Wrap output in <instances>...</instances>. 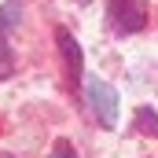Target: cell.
Masks as SVG:
<instances>
[{"label": "cell", "instance_id": "cell-3", "mask_svg": "<svg viewBox=\"0 0 158 158\" xmlns=\"http://www.w3.org/2000/svg\"><path fill=\"white\" fill-rule=\"evenodd\" d=\"M55 40H59V52H63V59H66V77H70V85H81L85 66H81V48H77V40L70 37L66 30H59V33H55Z\"/></svg>", "mask_w": 158, "mask_h": 158}, {"label": "cell", "instance_id": "cell-5", "mask_svg": "<svg viewBox=\"0 0 158 158\" xmlns=\"http://www.w3.org/2000/svg\"><path fill=\"white\" fill-rule=\"evenodd\" d=\"M19 22V4H7V7H0V33L4 30H11Z\"/></svg>", "mask_w": 158, "mask_h": 158}, {"label": "cell", "instance_id": "cell-1", "mask_svg": "<svg viewBox=\"0 0 158 158\" xmlns=\"http://www.w3.org/2000/svg\"><path fill=\"white\" fill-rule=\"evenodd\" d=\"M85 96H88V107L96 110V118L103 121L107 129L118 125V92L99 77H88L85 81Z\"/></svg>", "mask_w": 158, "mask_h": 158}, {"label": "cell", "instance_id": "cell-7", "mask_svg": "<svg viewBox=\"0 0 158 158\" xmlns=\"http://www.w3.org/2000/svg\"><path fill=\"white\" fill-rule=\"evenodd\" d=\"M0 158H11V155H0Z\"/></svg>", "mask_w": 158, "mask_h": 158}, {"label": "cell", "instance_id": "cell-4", "mask_svg": "<svg viewBox=\"0 0 158 158\" xmlns=\"http://www.w3.org/2000/svg\"><path fill=\"white\" fill-rule=\"evenodd\" d=\"M136 125H140L143 132H151V136H158V114H155V110L140 107V110H136Z\"/></svg>", "mask_w": 158, "mask_h": 158}, {"label": "cell", "instance_id": "cell-6", "mask_svg": "<svg viewBox=\"0 0 158 158\" xmlns=\"http://www.w3.org/2000/svg\"><path fill=\"white\" fill-rule=\"evenodd\" d=\"M52 158H77V155H74V147H70L66 140H59V143L52 147Z\"/></svg>", "mask_w": 158, "mask_h": 158}, {"label": "cell", "instance_id": "cell-2", "mask_svg": "<svg viewBox=\"0 0 158 158\" xmlns=\"http://www.w3.org/2000/svg\"><path fill=\"white\" fill-rule=\"evenodd\" d=\"M110 19L121 33H136L147 22V7L140 0H110Z\"/></svg>", "mask_w": 158, "mask_h": 158}]
</instances>
